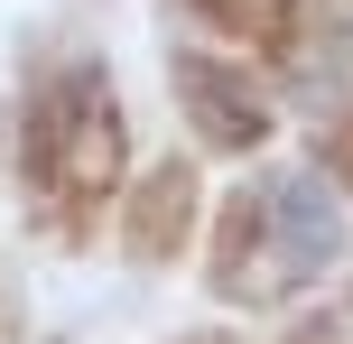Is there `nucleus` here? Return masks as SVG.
<instances>
[{"instance_id":"f257e3e1","label":"nucleus","mask_w":353,"mask_h":344,"mask_svg":"<svg viewBox=\"0 0 353 344\" xmlns=\"http://www.w3.org/2000/svg\"><path fill=\"white\" fill-rule=\"evenodd\" d=\"M28 177L65 214L112 196V177H121V112H112L103 65H65V74L37 84V103H28Z\"/></svg>"},{"instance_id":"f03ea898","label":"nucleus","mask_w":353,"mask_h":344,"mask_svg":"<svg viewBox=\"0 0 353 344\" xmlns=\"http://www.w3.org/2000/svg\"><path fill=\"white\" fill-rule=\"evenodd\" d=\"M261 233H270V252H279L288 279H316L325 261L344 252L335 196H325L316 177H279V186H261Z\"/></svg>"},{"instance_id":"7ed1b4c3","label":"nucleus","mask_w":353,"mask_h":344,"mask_svg":"<svg viewBox=\"0 0 353 344\" xmlns=\"http://www.w3.org/2000/svg\"><path fill=\"white\" fill-rule=\"evenodd\" d=\"M176 93H186L195 130H205L214 149H251V140L270 130V103H261V84H251L242 65H223V56H186V65H176Z\"/></svg>"},{"instance_id":"20e7f679","label":"nucleus","mask_w":353,"mask_h":344,"mask_svg":"<svg viewBox=\"0 0 353 344\" xmlns=\"http://www.w3.org/2000/svg\"><path fill=\"white\" fill-rule=\"evenodd\" d=\"M186 214H195L186 168H149L140 205H130V252H140V261H168V252H176V233H186Z\"/></svg>"},{"instance_id":"39448f33","label":"nucleus","mask_w":353,"mask_h":344,"mask_svg":"<svg viewBox=\"0 0 353 344\" xmlns=\"http://www.w3.org/2000/svg\"><path fill=\"white\" fill-rule=\"evenodd\" d=\"M325 159H335L344 177H353V130H335V140H325Z\"/></svg>"},{"instance_id":"423d86ee","label":"nucleus","mask_w":353,"mask_h":344,"mask_svg":"<svg viewBox=\"0 0 353 344\" xmlns=\"http://www.w3.org/2000/svg\"><path fill=\"white\" fill-rule=\"evenodd\" d=\"M298 344H335V326H298Z\"/></svg>"},{"instance_id":"0eeeda50","label":"nucleus","mask_w":353,"mask_h":344,"mask_svg":"<svg viewBox=\"0 0 353 344\" xmlns=\"http://www.w3.org/2000/svg\"><path fill=\"white\" fill-rule=\"evenodd\" d=\"M186 344H232V335H186Z\"/></svg>"}]
</instances>
